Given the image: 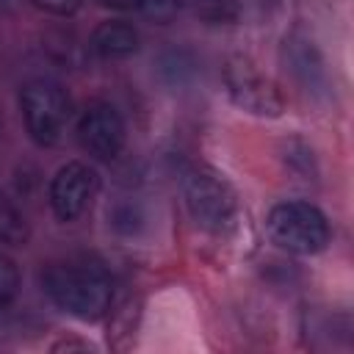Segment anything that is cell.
<instances>
[{"label":"cell","instance_id":"10","mask_svg":"<svg viewBox=\"0 0 354 354\" xmlns=\"http://www.w3.org/2000/svg\"><path fill=\"white\" fill-rule=\"evenodd\" d=\"M28 238H30V230H28L25 216H22L19 207L0 191V243L25 246Z\"/></svg>","mask_w":354,"mask_h":354},{"label":"cell","instance_id":"16","mask_svg":"<svg viewBox=\"0 0 354 354\" xmlns=\"http://www.w3.org/2000/svg\"><path fill=\"white\" fill-rule=\"evenodd\" d=\"M41 11H47V14H55V17H69V14H75L77 8H80V3L83 0H33Z\"/></svg>","mask_w":354,"mask_h":354},{"label":"cell","instance_id":"15","mask_svg":"<svg viewBox=\"0 0 354 354\" xmlns=\"http://www.w3.org/2000/svg\"><path fill=\"white\" fill-rule=\"evenodd\" d=\"M111 221H113V227H116L119 232H136V230H138V224L144 221V216H141L138 205H133V202H124V205L113 207V213H111Z\"/></svg>","mask_w":354,"mask_h":354},{"label":"cell","instance_id":"5","mask_svg":"<svg viewBox=\"0 0 354 354\" xmlns=\"http://www.w3.org/2000/svg\"><path fill=\"white\" fill-rule=\"evenodd\" d=\"M224 86L230 100L254 116H279L285 111V97L277 83L243 55H232L224 64Z\"/></svg>","mask_w":354,"mask_h":354},{"label":"cell","instance_id":"14","mask_svg":"<svg viewBox=\"0 0 354 354\" xmlns=\"http://www.w3.org/2000/svg\"><path fill=\"white\" fill-rule=\"evenodd\" d=\"M17 290H19V271L11 257L0 254V310H6L17 299Z\"/></svg>","mask_w":354,"mask_h":354},{"label":"cell","instance_id":"4","mask_svg":"<svg viewBox=\"0 0 354 354\" xmlns=\"http://www.w3.org/2000/svg\"><path fill=\"white\" fill-rule=\"evenodd\" d=\"M183 196H185V207H188L191 218L196 221V227H202L207 232L230 230L238 216V202H235L232 188L210 171H202V169L185 171Z\"/></svg>","mask_w":354,"mask_h":354},{"label":"cell","instance_id":"2","mask_svg":"<svg viewBox=\"0 0 354 354\" xmlns=\"http://www.w3.org/2000/svg\"><path fill=\"white\" fill-rule=\"evenodd\" d=\"M266 224L271 241L290 254H318L329 243V221L310 202H279Z\"/></svg>","mask_w":354,"mask_h":354},{"label":"cell","instance_id":"9","mask_svg":"<svg viewBox=\"0 0 354 354\" xmlns=\"http://www.w3.org/2000/svg\"><path fill=\"white\" fill-rule=\"evenodd\" d=\"M91 50L105 58V61H122V58H130L138 53V44H141V36L138 30L130 25V22H122V19H108V22H100L88 39Z\"/></svg>","mask_w":354,"mask_h":354},{"label":"cell","instance_id":"6","mask_svg":"<svg viewBox=\"0 0 354 354\" xmlns=\"http://www.w3.org/2000/svg\"><path fill=\"white\" fill-rule=\"evenodd\" d=\"M77 141L97 160L111 163L124 147V122L111 102H91L77 119Z\"/></svg>","mask_w":354,"mask_h":354},{"label":"cell","instance_id":"1","mask_svg":"<svg viewBox=\"0 0 354 354\" xmlns=\"http://www.w3.org/2000/svg\"><path fill=\"white\" fill-rule=\"evenodd\" d=\"M41 285L58 310L80 321H97L111 307V279L94 266L53 263L44 268Z\"/></svg>","mask_w":354,"mask_h":354},{"label":"cell","instance_id":"11","mask_svg":"<svg viewBox=\"0 0 354 354\" xmlns=\"http://www.w3.org/2000/svg\"><path fill=\"white\" fill-rule=\"evenodd\" d=\"M180 6H185L194 17L205 19V22H232L238 17V3L235 0H180Z\"/></svg>","mask_w":354,"mask_h":354},{"label":"cell","instance_id":"7","mask_svg":"<svg viewBox=\"0 0 354 354\" xmlns=\"http://www.w3.org/2000/svg\"><path fill=\"white\" fill-rule=\"evenodd\" d=\"M100 177L83 160L64 163L50 180V207L61 221H75L97 194Z\"/></svg>","mask_w":354,"mask_h":354},{"label":"cell","instance_id":"12","mask_svg":"<svg viewBox=\"0 0 354 354\" xmlns=\"http://www.w3.org/2000/svg\"><path fill=\"white\" fill-rule=\"evenodd\" d=\"M158 66H160V77H163L169 86H183V83H188V77L194 75V61H188V55L180 53V50H171V53L160 55Z\"/></svg>","mask_w":354,"mask_h":354},{"label":"cell","instance_id":"8","mask_svg":"<svg viewBox=\"0 0 354 354\" xmlns=\"http://www.w3.org/2000/svg\"><path fill=\"white\" fill-rule=\"evenodd\" d=\"M285 64L290 69V75L296 77V83L315 100H326L332 94V80H329V69H326V61H324V53L318 50V44L301 33V30H293L288 39H285Z\"/></svg>","mask_w":354,"mask_h":354},{"label":"cell","instance_id":"13","mask_svg":"<svg viewBox=\"0 0 354 354\" xmlns=\"http://www.w3.org/2000/svg\"><path fill=\"white\" fill-rule=\"evenodd\" d=\"M136 8L149 19V22H158V25H166L177 17V11L183 8L180 0H136Z\"/></svg>","mask_w":354,"mask_h":354},{"label":"cell","instance_id":"17","mask_svg":"<svg viewBox=\"0 0 354 354\" xmlns=\"http://www.w3.org/2000/svg\"><path fill=\"white\" fill-rule=\"evenodd\" d=\"M14 6H19V0H0V11H8Z\"/></svg>","mask_w":354,"mask_h":354},{"label":"cell","instance_id":"3","mask_svg":"<svg viewBox=\"0 0 354 354\" xmlns=\"http://www.w3.org/2000/svg\"><path fill=\"white\" fill-rule=\"evenodd\" d=\"M19 105H22L25 127L36 144L53 147L61 141L72 113V102L55 80H47V77L28 80L19 91Z\"/></svg>","mask_w":354,"mask_h":354}]
</instances>
